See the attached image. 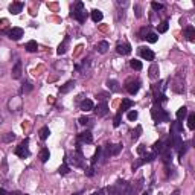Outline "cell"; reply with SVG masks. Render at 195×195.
Masks as SVG:
<instances>
[{
    "mask_svg": "<svg viewBox=\"0 0 195 195\" xmlns=\"http://www.w3.org/2000/svg\"><path fill=\"white\" fill-rule=\"evenodd\" d=\"M28 145H29V139H24V140H23V142H21L17 146V149H16V154H17L18 157L24 159V157H29V156H31V151H29Z\"/></svg>",
    "mask_w": 195,
    "mask_h": 195,
    "instance_id": "cell-2",
    "label": "cell"
},
{
    "mask_svg": "<svg viewBox=\"0 0 195 195\" xmlns=\"http://www.w3.org/2000/svg\"><path fill=\"white\" fill-rule=\"evenodd\" d=\"M90 122V119L87 117V116H82V117H79V124L81 125H87Z\"/></svg>",
    "mask_w": 195,
    "mask_h": 195,
    "instance_id": "cell-44",
    "label": "cell"
},
{
    "mask_svg": "<svg viewBox=\"0 0 195 195\" xmlns=\"http://www.w3.org/2000/svg\"><path fill=\"white\" fill-rule=\"evenodd\" d=\"M122 122V111H117V114L114 116V121H113V125L114 126H119Z\"/></svg>",
    "mask_w": 195,
    "mask_h": 195,
    "instance_id": "cell-36",
    "label": "cell"
},
{
    "mask_svg": "<svg viewBox=\"0 0 195 195\" xmlns=\"http://www.w3.org/2000/svg\"><path fill=\"white\" fill-rule=\"evenodd\" d=\"M134 9H136V16H137V17H140V16H142V14H140V8L136 5V6H134Z\"/></svg>",
    "mask_w": 195,
    "mask_h": 195,
    "instance_id": "cell-48",
    "label": "cell"
},
{
    "mask_svg": "<svg viewBox=\"0 0 195 195\" xmlns=\"http://www.w3.org/2000/svg\"><path fill=\"white\" fill-rule=\"evenodd\" d=\"M188 126H189V130H194L195 128V114L194 113H189V114H188Z\"/></svg>",
    "mask_w": 195,
    "mask_h": 195,
    "instance_id": "cell-32",
    "label": "cell"
},
{
    "mask_svg": "<svg viewBox=\"0 0 195 195\" xmlns=\"http://www.w3.org/2000/svg\"><path fill=\"white\" fill-rule=\"evenodd\" d=\"M126 117H128V121H136V119L139 117V113H137L136 110H131V111H128Z\"/></svg>",
    "mask_w": 195,
    "mask_h": 195,
    "instance_id": "cell-35",
    "label": "cell"
},
{
    "mask_svg": "<svg viewBox=\"0 0 195 195\" xmlns=\"http://www.w3.org/2000/svg\"><path fill=\"white\" fill-rule=\"evenodd\" d=\"M130 66H131V69H134V70H142V61H137V60H131L130 61Z\"/></svg>",
    "mask_w": 195,
    "mask_h": 195,
    "instance_id": "cell-31",
    "label": "cell"
},
{
    "mask_svg": "<svg viewBox=\"0 0 195 195\" xmlns=\"http://www.w3.org/2000/svg\"><path fill=\"white\" fill-rule=\"evenodd\" d=\"M8 37H9L11 40H14V41H18V40L23 37V29H21V28H12V29L8 31Z\"/></svg>",
    "mask_w": 195,
    "mask_h": 195,
    "instance_id": "cell-4",
    "label": "cell"
},
{
    "mask_svg": "<svg viewBox=\"0 0 195 195\" xmlns=\"http://www.w3.org/2000/svg\"><path fill=\"white\" fill-rule=\"evenodd\" d=\"M125 89H126V91L130 95H136L139 91V89H140V82L139 81H130V82H126Z\"/></svg>",
    "mask_w": 195,
    "mask_h": 195,
    "instance_id": "cell-3",
    "label": "cell"
},
{
    "mask_svg": "<svg viewBox=\"0 0 195 195\" xmlns=\"http://www.w3.org/2000/svg\"><path fill=\"white\" fill-rule=\"evenodd\" d=\"M175 116H177L178 122H181V121L188 116V108H186V107H181L180 110H177V114H175Z\"/></svg>",
    "mask_w": 195,
    "mask_h": 195,
    "instance_id": "cell-23",
    "label": "cell"
},
{
    "mask_svg": "<svg viewBox=\"0 0 195 195\" xmlns=\"http://www.w3.org/2000/svg\"><path fill=\"white\" fill-rule=\"evenodd\" d=\"M79 142L82 143H91L93 142V136H91V133H90L89 130H86V131H82L81 134H79Z\"/></svg>",
    "mask_w": 195,
    "mask_h": 195,
    "instance_id": "cell-11",
    "label": "cell"
},
{
    "mask_svg": "<svg viewBox=\"0 0 195 195\" xmlns=\"http://www.w3.org/2000/svg\"><path fill=\"white\" fill-rule=\"evenodd\" d=\"M159 76V66L157 64H153L151 67H149V78H157Z\"/></svg>",
    "mask_w": 195,
    "mask_h": 195,
    "instance_id": "cell-30",
    "label": "cell"
},
{
    "mask_svg": "<svg viewBox=\"0 0 195 195\" xmlns=\"http://www.w3.org/2000/svg\"><path fill=\"white\" fill-rule=\"evenodd\" d=\"M75 87V81H67L63 87H60V93H69Z\"/></svg>",
    "mask_w": 195,
    "mask_h": 195,
    "instance_id": "cell-22",
    "label": "cell"
},
{
    "mask_svg": "<svg viewBox=\"0 0 195 195\" xmlns=\"http://www.w3.org/2000/svg\"><path fill=\"white\" fill-rule=\"evenodd\" d=\"M11 75H12L14 79H18V78L21 76V63H20V61H17L16 66L12 67V73H11Z\"/></svg>",
    "mask_w": 195,
    "mask_h": 195,
    "instance_id": "cell-15",
    "label": "cell"
},
{
    "mask_svg": "<svg viewBox=\"0 0 195 195\" xmlns=\"http://www.w3.org/2000/svg\"><path fill=\"white\" fill-rule=\"evenodd\" d=\"M86 175H87V177H93V175H95V169H93V166L86 168Z\"/></svg>",
    "mask_w": 195,
    "mask_h": 195,
    "instance_id": "cell-43",
    "label": "cell"
},
{
    "mask_svg": "<svg viewBox=\"0 0 195 195\" xmlns=\"http://www.w3.org/2000/svg\"><path fill=\"white\" fill-rule=\"evenodd\" d=\"M116 51H117V53H121V55H130V53H131V46H130L128 43H117Z\"/></svg>",
    "mask_w": 195,
    "mask_h": 195,
    "instance_id": "cell-7",
    "label": "cell"
},
{
    "mask_svg": "<svg viewBox=\"0 0 195 195\" xmlns=\"http://www.w3.org/2000/svg\"><path fill=\"white\" fill-rule=\"evenodd\" d=\"M24 195H26V194H24Z\"/></svg>",
    "mask_w": 195,
    "mask_h": 195,
    "instance_id": "cell-54",
    "label": "cell"
},
{
    "mask_svg": "<svg viewBox=\"0 0 195 195\" xmlns=\"http://www.w3.org/2000/svg\"><path fill=\"white\" fill-rule=\"evenodd\" d=\"M51 157V153H49V149L47 148H43L41 151H40V160L43 162V163H46L47 160Z\"/></svg>",
    "mask_w": 195,
    "mask_h": 195,
    "instance_id": "cell-26",
    "label": "cell"
},
{
    "mask_svg": "<svg viewBox=\"0 0 195 195\" xmlns=\"http://www.w3.org/2000/svg\"><path fill=\"white\" fill-rule=\"evenodd\" d=\"M38 134H40V139H41V140H46V139L49 137V134H51L49 126H43V128L38 131Z\"/></svg>",
    "mask_w": 195,
    "mask_h": 195,
    "instance_id": "cell-25",
    "label": "cell"
},
{
    "mask_svg": "<svg viewBox=\"0 0 195 195\" xmlns=\"http://www.w3.org/2000/svg\"><path fill=\"white\" fill-rule=\"evenodd\" d=\"M140 133H142V126L139 125V126L136 128V131H133V136H131V137H133V140H137V139L140 137Z\"/></svg>",
    "mask_w": 195,
    "mask_h": 195,
    "instance_id": "cell-38",
    "label": "cell"
},
{
    "mask_svg": "<svg viewBox=\"0 0 195 195\" xmlns=\"http://www.w3.org/2000/svg\"><path fill=\"white\" fill-rule=\"evenodd\" d=\"M14 139H16V134H14V133H6V134H3V136H2V142H3V143L12 142Z\"/></svg>",
    "mask_w": 195,
    "mask_h": 195,
    "instance_id": "cell-29",
    "label": "cell"
},
{
    "mask_svg": "<svg viewBox=\"0 0 195 195\" xmlns=\"http://www.w3.org/2000/svg\"><path fill=\"white\" fill-rule=\"evenodd\" d=\"M93 110H95V113H96L98 117H104L108 113V105H107V102H101L99 105L96 107V108H93Z\"/></svg>",
    "mask_w": 195,
    "mask_h": 195,
    "instance_id": "cell-6",
    "label": "cell"
},
{
    "mask_svg": "<svg viewBox=\"0 0 195 195\" xmlns=\"http://www.w3.org/2000/svg\"><path fill=\"white\" fill-rule=\"evenodd\" d=\"M79 108L82 110V111H90V110H93L95 108V104H93V101H90V99H84L81 104H79Z\"/></svg>",
    "mask_w": 195,
    "mask_h": 195,
    "instance_id": "cell-13",
    "label": "cell"
},
{
    "mask_svg": "<svg viewBox=\"0 0 195 195\" xmlns=\"http://www.w3.org/2000/svg\"><path fill=\"white\" fill-rule=\"evenodd\" d=\"M0 124H3V116L0 114Z\"/></svg>",
    "mask_w": 195,
    "mask_h": 195,
    "instance_id": "cell-51",
    "label": "cell"
},
{
    "mask_svg": "<svg viewBox=\"0 0 195 195\" xmlns=\"http://www.w3.org/2000/svg\"><path fill=\"white\" fill-rule=\"evenodd\" d=\"M181 145H183V142H181V137H180V134H174L169 146H172L174 149H180V148H181Z\"/></svg>",
    "mask_w": 195,
    "mask_h": 195,
    "instance_id": "cell-14",
    "label": "cell"
},
{
    "mask_svg": "<svg viewBox=\"0 0 195 195\" xmlns=\"http://www.w3.org/2000/svg\"><path fill=\"white\" fill-rule=\"evenodd\" d=\"M146 40H148L149 43H156V41L159 40V35H157V34H154V32H148V35H146Z\"/></svg>",
    "mask_w": 195,
    "mask_h": 195,
    "instance_id": "cell-37",
    "label": "cell"
},
{
    "mask_svg": "<svg viewBox=\"0 0 195 195\" xmlns=\"http://www.w3.org/2000/svg\"><path fill=\"white\" fill-rule=\"evenodd\" d=\"M143 195H149V194H148V192H145V194H143Z\"/></svg>",
    "mask_w": 195,
    "mask_h": 195,
    "instance_id": "cell-53",
    "label": "cell"
},
{
    "mask_svg": "<svg viewBox=\"0 0 195 195\" xmlns=\"http://www.w3.org/2000/svg\"><path fill=\"white\" fill-rule=\"evenodd\" d=\"M102 157V148L99 146L98 149H96V153H95V156H93V159H91V166H95L98 162H99V159Z\"/></svg>",
    "mask_w": 195,
    "mask_h": 195,
    "instance_id": "cell-27",
    "label": "cell"
},
{
    "mask_svg": "<svg viewBox=\"0 0 195 195\" xmlns=\"http://www.w3.org/2000/svg\"><path fill=\"white\" fill-rule=\"evenodd\" d=\"M69 171H70V166L67 165V160H64V163H63V166L60 168L58 172H60L61 175H66V174H69Z\"/></svg>",
    "mask_w": 195,
    "mask_h": 195,
    "instance_id": "cell-33",
    "label": "cell"
},
{
    "mask_svg": "<svg viewBox=\"0 0 195 195\" xmlns=\"http://www.w3.org/2000/svg\"><path fill=\"white\" fill-rule=\"evenodd\" d=\"M102 18H104V14H102L99 9H93V11H91V20H93L95 23L101 21Z\"/></svg>",
    "mask_w": 195,
    "mask_h": 195,
    "instance_id": "cell-21",
    "label": "cell"
},
{
    "mask_svg": "<svg viewBox=\"0 0 195 195\" xmlns=\"http://www.w3.org/2000/svg\"><path fill=\"white\" fill-rule=\"evenodd\" d=\"M69 41H70V38H69V37H66V38H64V41H63V43L58 46V51H56V52H58V55H63V53H66V51H67V46H69Z\"/></svg>",
    "mask_w": 195,
    "mask_h": 195,
    "instance_id": "cell-17",
    "label": "cell"
},
{
    "mask_svg": "<svg viewBox=\"0 0 195 195\" xmlns=\"http://www.w3.org/2000/svg\"><path fill=\"white\" fill-rule=\"evenodd\" d=\"M31 90H32V84H31V82H24V84H23L21 91H26V93H28V91H31Z\"/></svg>",
    "mask_w": 195,
    "mask_h": 195,
    "instance_id": "cell-41",
    "label": "cell"
},
{
    "mask_svg": "<svg viewBox=\"0 0 195 195\" xmlns=\"http://www.w3.org/2000/svg\"><path fill=\"white\" fill-rule=\"evenodd\" d=\"M108 49H110L108 41H99V43L96 44V51H98L99 53H105Z\"/></svg>",
    "mask_w": 195,
    "mask_h": 195,
    "instance_id": "cell-18",
    "label": "cell"
},
{
    "mask_svg": "<svg viewBox=\"0 0 195 195\" xmlns=\"http://www.w3.org/2000/svg\"><path fill=\"white\" fill-rule=\"evenodd\" d=\"M26 51H28V52H37V51H38V44H37V41H34V40L28 41V44H26Z\"/></svg>",
    "mask_w": 195,
    "mask_h": 195,
    "instance_id": "cell-28",
    "label": "cell"
},
{
    "mask_svg": "<svg viewBox=\"0 0 195 195\" xmlns=\"http://www.w3.org/2000/svg\"><path fill=\"white\" fill-rule=\"evenodd\" d=\"M184 35L186 38L189 40V41H194L195 40V29L192 26H186V29H184Z\"/></svg>",
    "mask_w": 195,
    "mask_h": 195,
    "instance_id": "cell-20",
    "label": "cell"
},
{
    "mask_svg": "<svg viewBox=\"0 0 195 195\" xmlns=\"http://www.w3.org/2000/svg\"><path fill=\"white\" fill-rule=\"evenodd\" d=\"M107 87H108L110 91H119V90H121L119 82H117L116 79H108V81H107Z\"/></svg>",
    "mask_w": 195,
    "mask_h": 195,
    "instance_id": "cell-16",
    "label": "cell"
},
{
    "mask_svg": "<svg viewBox=\"0 0 195 195\" xmlns=\"http://www.w3.org/2000/svg\"><path fill=\"white\" fill-rule=\"evenodd\" d=\"M134 105V102L131 101V99H122V104H121V108H119V111H126V110H130L131 107Z\"/></svg>",
    "mask_w": 195,
    "mask_h": 195,
    "instance_id": "cell-19",
    "label": "cell"
},
{
    "mask_svg": "<svg viewBox=\"0 0 195 195\" xmlns=\"http://www.w3.org/2000/svg\"><path fill=\"white\" fill-rule=\"evenodd\" d=\"M143 165V162H142V159H139V160H136V163H133V169H137L139 166H142Z\"/></svg>",
    "mask_w": 195,
    "mask_h": 195,
    "instance_id": "cell-45",
    "label": "cell"
},
{
    "mask_svg": "<svg viewBox=\"0 0 195 195\" xmlns=\"http://www.w3.org/2000/svg\"><path fill=\"white\" fill-rule=\"evenodd\" d=\"M168 28H169L168 21H163V23H160V26H159V34H165V32L168 31Z\"/></svg>",
    "mask_w": 195,
    "mask_h": 195,
    "instance_id": "cell-39",
    "label": "cell"
},
{
    "mask_svg": "<svg viewBox=\"0 0 195 195\" xmlns=\"http://www.w3.org/2000/svg\"><path fill=\"white\" fill-rule=\"evenodd\" d=\"M23 6H24V5H23L21 2H12V3L9 5V11H11V14L16 16V14H20V12H21Z\"/></svg>",
    "mask_w": 195,
    "mask_h": 195,
    "instance_id": "cell-10",
    "label": "cell"
},
{
    "mask_svg": "<svg viewBox=\"0 0 195 195\" xmlns=\"http://www.w3.org/2000/svg\"><path fill=\"white\" fill-rule=\"evenodd\" d=\"M91 195H104V191H98V192H93Z\"/></svg>",
    "mask_w": 195,
    "mask_h": 195,
    "instance_id": "cell-49",
    "label": "cell"
},
{
    "mask_svg": "<svg viewBox=\"0 0 195 195\" xmlns=\"http://www.w3.org/2000/svg\"><path fill=\"white\" fill-rule=\"evenodd\" d=\"M154 157H156V153H151V154H145L142 157V162L143 163H151L153 160H154Z\"/></svg>",
    "mask_w": 195,
    "mask_h": 195,
    "instance_id": "cell-34",
    "label": "cell"
},
{
    "mask_svg": "<svg viewBox=\"0 0 195 195\" xmlns=\"http://www.w3.org/2000/svg\"><path fill=\"white\" fill-rule=\"evenodd\" d=\"M145 149H146V146H145V145H140V146L137 148V153H139V154H143V153H145Z\"/></svg>",
    "mask_w": 195,
    "mask_h": 195,
    "instance_id": "cell-47",
    "label": "cell"
},
{
    "mask_svg": "<svg viewBox=\"0 0 195 195\" xmlns=\"http://www.w3.org/2000/svg\"><path fill=\"white\" fill-rule=\"evenodd\" d=\"M183 131V125L180 124V122H172V125H171V133L172 134H178V133H181Z\"/></svg>",
    "mask_w": 195,
    "mask_h": 195,
    "instance_id": "cell-24",
    "label": "cell"
},
{
    "mask_svg": "<svg viewBox=\"0 0 195 195\" xmlns=\"http://www.w3.org/2000/svg\"><path fill=\"white\" fill-rule=\"evenodd\" d=\"M0 195H8V194H6V191H5V189H0Z\"/></svg>",
    "mask_w": 195,
    "mask_h": 195,
    "instance_id": "cell-50",
    "label": "cell"
},
{
    "mask_svg": "<svg viewBox=\"0 0 195 195\" xmlns=\"http://www.w3.org/2000/svg\"><path fill=\"white\" fill-rule=\"evenodd\" d=\"M172 195H180V192H178V191H175V192H174Z\"/></svg>",
    "mask_w": 195,
    "mask_h": 195,
    "instance_id": "cell-52",
    "label": "cell"
},
{
    "mask_svg": "<svg viewBox=\"0 0 195 195\" xmlns=\"http://www.w3.org/2000/svg\"><path fill=\"white\" fill-rule=\"evenodd\" d=\"M146 35H148V28H142V29L139 31V38L145 40V38H146Z\"/></svg>",
    "mask_w": 195,
    "mask_h": 195,
    "instance_id": "cell-40",
    "label": "cell"
},
{
    "mask_svg": "<svg viewBox=\"0 0 195 195\" xmlns=\"http://www.w3.org/2000/svg\"><path fill=\"white\" fill-rule=\"evenodd\" d=\"M107 151L110 156H117L121 151H122V145L121 143H114V145H108L107 146Z\"/></svg>",
    "mask_w": 195,
    "mask_h": 195,
    "instance_id": "cell-9",
    "label": "cell"
},
{
    "mask_svg": "<svg viewBox=\"0 0 195 195\" xmlns=\"http://www.w3.org/2000/svg\"><path fill=\"white\" fill-rule=\"evenodd\" d=\"M139 53H140V56H142L143 60H146V61H153V60H154V52H153L151 49L139 47Z\"/></svg>",
    "mask_w": 195,
    "mask_h": 195,
    "instance_id": "cell-8",
    "label": "cell"
},
{
    "mask_svg": "<svg viewBox=\"0 0 195 195\" xmlns=\"http://www.w3.org/2000/svg\"><path fill=\"white\" fill-rule=\"evenodd\" d=\"M151 116H153V119H154L156 122H166V121L169 119V117H168V113H166L159 104H156V105L153 107Z\"/></svg>",
    "mask_w": 195,
    "mask_h": 195,
    "instance_id": "cell-1",
    "label": "cell"
},
{
    "mask_svg": "<svg viewBox=\"0 0 195 195\" xmlns=\"http://www.w3.org/2000/svg\"><path fill=\"white\" fill-rule=\"evenodd\" d=\"M72 17L76 18L79 23H84L86 18H87V12H86L84 9H82V11H73V12H72Z\"/></svg>",
    "mask_w": 195,
    "mask_h": 195,
    "instance_id": "cell-12",
    "label": "cell"
},
{
    "mask_svg": "<svg viewBox=\"0 0 195 195\" xmlns=\"http://www.w3.org/2000/svg\"><path fill=\"white\" fill-rule=\"evenodd\" d=\"M82 8H84L82 2H78V3H76V9H75V11H82Z\"/></svg>",
    "mask_w": 195,
    "mask_h": 195,
    "instance_id": "cell-46",
    "label": "cell"
},
{
    "mask_svg": "<svg viewBox=\"0 0 195 195\" xmlns=\"http://www.w3.org/2000/svg\"><path fill=\"white\" fill-rule=\"evenodd\" d=\"M151 6H153L154 11H160V9H163V5H162V3H157V2H153Z\"/></svg>",
    "mask_w": 195,
    "mask_h": 195,
    "instance_id": "cell-42",
    "label": "cell"
},
{
    "mask_svg": "<svg viewBox=\"0 0 195 195\" xmlns=\"http://www.w3.org/2000/svg\"><path fill=\"white\" fill-rule=\"evenodd\" d=\"M72 165L73 166H82V154H81V151L79 149H76V151H73L72 153Z\"/></svg>",
    "mask_w": 195,
    "mask_h": 195,
    "instance_id": "cell-5",
    "label": "cell"
}]
</instances>
